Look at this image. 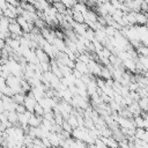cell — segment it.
<instances>
[{
  "label": "cell",
  "instance_id": "obj_3",
  "mask_svg": "<svg viewBox=\"0 0 148 148\" xmlns=\"http://www.w3.org/2000/svg\"><path fill=\"white\" fill-rule=\"evenodd\" d=\"M42 119H43V117L36 116L35 113H31V116L29 117V120H28V125L32 126V127H38L42 124Z\"/></svg>",
  "mask_w": 148,
  "mask_h": 148
},
{
  "label": "cell",
  "instance_id": "obj_6",
  "mask_svg": "<svg viewBox=\"0 0 148 148\" xmlns=\"http://www.w3.org/2000/svg\"><path fill=\"white\" fill-rule=\"evenodd\" d=\"M7 117H8V120H9L14 126L18 124V113H17L15 110L7 111Z\"/></svg>",
  "mask_w": 148,
  "mask_h": 148
},
{
  "label": "cell",
  "instance_id": "obj_14",
  "mask_svg": "<svg viewBox=\"0 0 148 148\" xmlns=\"http://www.w3.org/2000/svg\"><path fill=\"white\" fill-rule=\"evenodd\" d=\"M135 50H136V52H138L139 56H146V57H148V45L141 44V45H140L139 47H136Z\"/></svg>",
  "mask_w": 148,
  "mask_h": 148
},
{
  "label": "cell",
  "instance_id": "obj_8",
  "mask_svg": "<svg viewBox=\"0 0 148 148\" xmlns=\"http://www.w3.org/2000/svg\"><path fill=\"white\" fill-rule=\"evenodd\" d=\"M138 104L141 109V111H145V112H148V98L147 96H142L138 99Z\"/></svg>",
  "mask_w": 148,
  "mask_h": 148
},
{
  "label": "cell",
  "instance_id": "obj_19",
  "mask_svg": "<svg viewBox=\"0 0 148 148\" xmlns=\"http://www.w3.org/2000/svg\"><path fill=\"white\" fill-rule=\"evenodd\" d=\"M110 3H111L116 9H120L124 2H120V1H118V0H110Z\"/></svg>",
  "mask_w": 148,
  "mask_h": 148
},
{
  "label": "cell",
  "instance_id": "obj_11",
  "mask_svg": "<svg viewBox=\"0 0 148 148\" xmlns=\"http://www.w3.org/2000/svg\"><path fill=\"white\" fill-rule=\"evenodd\" d=\"M59 51H61V52H64L65 50H66V44H65V40L64 39H60V38H54V40H53V43H52Z\"/></svg>",
  "mask_w": 148,
  "mask_h": 148
},
{
  "label": "cell",
  "instance_id": "obj_15",
  "mask_svg": "<svg viewBox=\"0 0 148 148\" xmlns=\"http://www.w3.org/2000/svg\"><path fill=\"white\" fill-rule=\"evenodd\" d=\"M66 120L68 121V124H69L73 128H75V127H77V126H79V124H77V119H76V116H75L74 113H71Z\"/></svg>",
  "mask_w": 148,
  "mask_h": 148
},
{
  "label": "cell",
  "instance_id": "obj_22",
  "mask_svg": "<svg viewBox=\"0 0 148 148\" xmlns=\"http://www.w3.org/2000/svg\"><path fill=\"white\" fill-rule=\"evenodd\" d=\"M118 1H120V2H125V0H118Z\"/></svg>",
  "mask_w": 148,
  "mask_h": 148
},
{
  "label": "cell",
  "instance_id": "obj_24",
  "mask_svg": "<svg viewBox=\"0 0 148 148\" xmlns=\"http://www.w3.org/2000/svg\"><path fill=\"white\" fill-rule=\"evenodd\" d=\"M0 64H1V56H0Z\"/></svg>",
  "mask_w": 148,
  "mask_h": 148
},
{
  "label": "cell",
  "instance_id": "obj_5",
  "mask_svg": "<svg viewBox=\"0 0 148 148\" xmlns=\"http://www.w3.org/2000/svg\"><path fill=\"white\" fill-rule=\"evenodd\" d=\"M127 109L133 113V117L134 116H138V114H141V109L138 104V101H133L131 104L127 105Z\"/></svg>",
  "mask_w": 148,
  "mask_h": 148
},
{
  "label": "cell",
  "instance_id": "obj_4",
  "mask_svg": "<svg viewBox=\"0 0 148 148\" xmlns=\"http://www.w3.org/2000/svg\"><path fill=\"white\" fill-rule=\"evenodd\" d=\"M75 69H77L80 73H82V74H90L89 73V69H88V65L86 64V62H83V61H80V60H75V67H74Z\"/></svg>",
  "mask_w": 148,
  "mask_h": 148
},
{
  "label": "cell",
  "instance_id": "obj_23",
  "mask_svg": "<svg viewBox=\"0 0 148 148\" xmlns=\"http://www.w3.org/2000/svg\"><path fill=\"white\" fill-rule=\"evenodd\" d=\"M146 96H147V98H148V90H147V95H146Z\"/></svg>",
  "mask_w": 148,
  "mask_h": 148
},
{
  "label": "cell",
  "instance_id": "obj_10",
  "mask_svg": "<svg viewBox=\"0 0 148 148\" xmlns=\"http://www.w3.org/2000/svg\"><path fill=\"white\" fill-rule=\"evenodd\" d=\"M24 98H25V94H23V92H21V91H18V92H14L13 96H12L13 102L18 103V104H23Z\"/></svg>",
  "mask_w": 148,
  "mask_h": 148
},
{
  "label": "cell",
  "instance_id": "obj_12",
  "mask_svg": "<svg viewBox=\"0 0 148 148\" xmlns=\"http://www.w3.org/2000/svg\"><path fill=\"white\" fill-rule=\"evenodd\" d=\"M99 76L104 80H108V79H111L112 77V73L111 71L106 67V66H102L101 67V73H99Z\"/></svg>",
  "mask_w": 148,
  "mask_h": 148
},
{
  "label": "cell",
  "instance_id": "obj_21",
  "mask_svg": "<svg viewBox=\"0 0 148 148\" xmlns=\"http://www.w3.org/2000/svg\"><path fill=\"white\" fill-rule=\"evenodd\" d=\"M110 0H96V3H104V2H108Z\"/></svg>",
  "mask_w": 148,
  "mask_h": 148
},
{
  "label": "cell",
  "instance_id": "obj_7",
  "mask_svg": "<svg viewBox=\"0 0 148 148\" xmlns=\"http://www.w3.org/2000/svg\"><path fill=\"white\" fill-rule=\"evenodd\" d=\"M72 17H73V20H74L75 22H77V23H84V15H83L82 13H80V12L73 9V8H72Z\"/></svg>",
  "mask_w": 148,
  "mask_h": 148
},
{
  "label": "cell",
  "instance_id": "obj_16",
  "mask_svg": "<svg viewBox=\"0 0 148 148\" xmlns=\"http://www.w3.org/2000/svg\"><path fill=\"white\" fill-rule=\"evenodd\" d=\"M44 108L37 102L36 104H35V106H34V113L36 114V116H40V117H43V114H44Z\"/></svg>",
  "mask_w": 148,
  "mask_h": 148
},
{
  "label": "cell",
  "instance_id": "obj_25",
  "mask_svg": "<svg viewBox=\"0 0 148 148\" xmlns=\"http://www.w3.org/2000/svg\"><path fill=\"white\" fill-rule=\"evenodd\" d=\"M145 1H146V2H147V3H148V0H145Z\"/></svg>",
  "mask_w": 148,
  "mask_h": 148
},
{
  "label": "cell",
  "instance_id": "obj_18",
  "mask_svg": "<svg viewBox=\"0 0 148 148\" xmlns=\"http://www.w3.org/2000/svg\"><path fill=\"white\" fill-rule=\"evenodd\" d=\"M25 110H27V109H25L24 104H18V103H16V106H15V111H16L17 113H23Z\"/></svg>",
  "mask_w": 148,
  "mask_h": 148
},
{
  "label": "cell",
  "instance_id": "obj_9",
  "mask_svg": "<svg viewBox=\"0 0 148 148\" xmlns=\"http://www.w3.org/2000/svg\"><path fill=\"white\" fill-rule=\"evenodd\" d=\"M135 20H136V24H139V25H143L147 22V17H146L143 12H136L135 13Z\"/></svg>",
  "mask_w": 148,
  "mask_h": 148
},
{
  "label": "cell",
  "instance_id": "obj_20",
  "mask_svg": "<svg viewBox=\"0 0 148 148\" xmlns=\"http://www.w3.org/2000/svg\"><path fill=\"white\" fill-rule=\"evenodd\" d=\"M141 140H143V141L148 142V128H146V130H145V133H143V135H142Z\"/></svg>",
  "mask_w": 148,
  "mask_h": 148
},
{
  "label": "cell",
  "instance_id": "obj_13",
  "mask_svg": "<svg viewBox=\"0 0 148 148\" xmlns=\"http://www.w3.org/2000/svg\"><path fill=\"white\" fill-rule=\"evenodd\" d=\"M52 6L58 10V13H60V14H65L66 13V6L61 2V1H53L52 2Z\"/></svg>",
  "mask_w": 148,
  "mask_h": 148
},
{
  "label": "cell",
  "instance_id": "obj_17",
  "mask_svg": "<svg viewBox=\"0 0 148 148\" xmlns=\"http://www.w3.org/2000/svg\"><path fill=\"white\" fill-rule=\"evenodd\" d=\"M61 127H62V130H64V131H67V132H71V133H72V131H73V127L68 124V121H67V120H64V121H62Z\"/></svg>",
  "mask_w": 148,
  "mask_h": 148
},
{
  "label": "cell",
  "instance_id": "obj_1",
  "mask_svg": "<svg viewBox=\"0 0 148 148\" xmlns=\"http://www.w3.org/2000/svg\"><path fill=\"white\" fill-rule=\"evenodd\" d=\"M8 31L10 32V35H17V36H22V35H23V30H22L21 25L16 22V20H15V18L9 21Z\"/></svg>",
  "mask_w": 148,
  "mask_h": 148
},
{
  "label": "cell",
  "instance_id": "obj_2",
  "mask_svg": "<svg viewBox=\"0 0 148 148\" xmlns=\"http://www.w3.org/2000/svg\"><path fill=\"white\" fill-rule=\"evenodd\" d=\"M123 66L126 71L131 72V73H135L136 72V65H135V60L131 59V58H127L123 61Z\"/></svg>",
  "mask_w": 148,
  "mask_h": 148
}]
</instances>
